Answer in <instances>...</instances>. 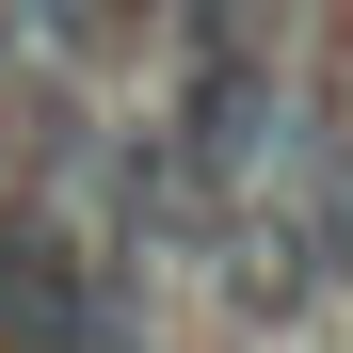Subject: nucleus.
Returning a JSON list of instances; mask_svg holds the SVG:
<instances>
[{
  "instance_id": "1",
  "label": "nucleus",
  "mask_w": 353,
  "mask_h": 353,
  "mask_svg": "<svg viewBox=\"0 0 353 353\" xmlns=\"http://www.w3.org/2000/svg\"><path fill=\"white\" fill-rule=\"evenodd\" d=\"M0 337L17 353H112V289L48 209H0Z\"/></svg>"
}]
</instances>
